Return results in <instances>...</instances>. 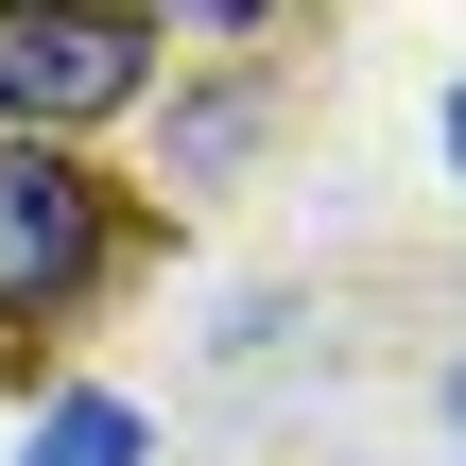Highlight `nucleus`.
Returning a JSON list of instances; mask_svg holds the SVG:
<instances>
[{
    "label": "nucleus",
    "mask_w": 466,
    "mask_h": 466,
    "mask_svg": "<svg viewBox=\"0 0 466 466\" xmlns=\"http://www.w3.org/2000/svg\"><path fill=\"white\" fill-rule=\"evenodd\" d=\"M156 69V35L121 0H0V138H69V121H121Z\"/></svg>",
    "instance_id": "1"
},
{
    "label": "nucleus",
    "mask_w": 466,
    "mask_h": 466,
    "mask_svg": "<svg viewBox=\"0 0 466 466\" xmlns=\"http://www.w3.org/2000/svg\"><path fill=\"white\" fill-rule=\"evenodd\" d=\"M104 277V190L69 173V138H0V329H52Z\"/></svg>",
    "instance_id": "2"
},
{
    "label": "nucleus",
    "mask_w": 466,
    "mask_h": 466,
    "mask_svg": "<svg viewBox=\"0 0 466 466\" xmlns=\"http://www.w3.org/2000/svg\"><path fill=\"white\" fill-rule=\"evenodd\" d=\"M156 450V432H138V398H104V380H86V398H52V415H35V450L17 466H138Z\"/></svg>",
    "instance_id": "3"
},
{
    "label": "nucleus",
    "mask_w": 466,
    "mask_h": 466,
    "mask_svg": "<svg viewBox=\"0 0 466 466\" xmlns=\"http://www.w3.org/2000/svg\"><path fill=\"white\" fill-rule=\"evenodd\" d=\"M242 121H259V104H242V86H208V104L173 121V173H225V156H242Z\"/></svg>",
    "instance_id": "4"
},
{
    "label": "nucleus",
    "mask_w": 466,
    "mask_h": 466,
    "mask_svg": "<svg viewBox=\"0 0 466 466\" xmlns=\"http://www.w3.org/2000/svg\"><path fill=\"white\" fill-rule=\"evenodd\" d=\"M156 17H208V35H242V17H277V0H156Z\"/></svg>",
    "instance_id": "5"
},
{
    "label": "nucleus",
    "mask_w": 466,
    "mask_h": 466,
    "mask_svg": "<svg viewBox=\"0 0 466 466\" xmlns=\"http://www.w3.org/2000/svg\"><path fill=\"white\" fill-rule=\"evenodd\" d=\"M432 138H450V173H466V86H450V104H432Z\"/></svg>",
    "instance_id": "6"
},
{
    "label": "nucleus",
    "mask_w": 466,
    "mask_h": 466,
    "mask_svg": "<svg viewBox=\"0 0 466 466\" xmlns=\"http://www.w3.org/2000/svg\"><path fill=\"white\" fill-rule=\"evenodd\" d=\"M450 432H466V363H450Z\"/></svg>",
    "instance_id": "7"
}]
</instances>
